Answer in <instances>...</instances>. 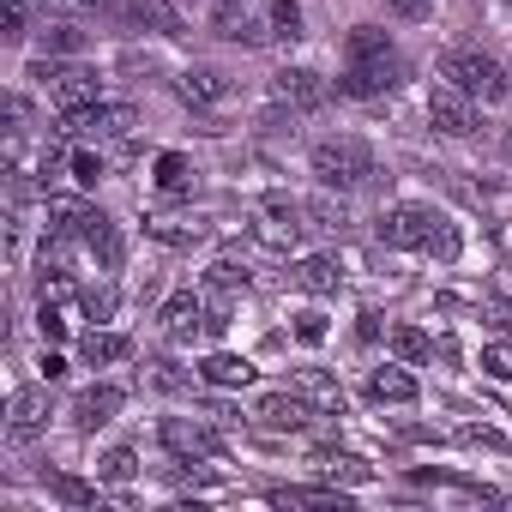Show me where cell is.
<instances>
[{
	"label": "cell",
	"instance_id": "6da1fadb",
	"mask_svg": "<svg viewBox=\"0 0 512 512\" xmlns=\"http://www.w3.org/2000/svg\"><path fill=\"white\" fill-rule=\"evenodd\" d=\"M440 79L446 85H458V91H470L476 103H506V67L494 61V55H482V49H446L440 55Z\"/></svg>",
	"mask_w": 512,
	"mask_h": 512
},
{
	"label": "cell",
	"instance_id": "7a4b0ae2",
	"mask_svg": "<svg viewBox=\"0 0 512 512\" xmlns=\"http://www.w3.org/2000/svg\"><path fill=\"white\" fill-rule=\"evenodd\" d=\"M314 175L332 187V193H356L374 181V151L362 139H320L314 145Z\"/></svg>",
	"mask_w": 512,
	"mask_h": 512
},
{
	"label": "cell",
	"instance_id": "3957f363",
	"mask_svg": "<svg viewBox=\"0 0 512 512\" xmlns=\"http://www.w3.org/2000/svg\"><path fill=\"white\" fill-rule=\"evenodd\" d=\"M31 79H37V85H43L67 115L97 103V73H91V67H79V61H49V55H43V61L31 67Z\"/></svg>",
	"mask_w": 512,
	"mask_h": 512
},
{
	"label": "cell",
	"instance_id": "277c9868",
	"mask_svg": "<svg viewBox=\"0 0 512 512\" xmlns=\"http://www.w3.org/2000/svg\"><path fill=\"white\" fill-rule=\"evenodd\" d=\"M404 55L398 49H374V55H350V67H344V91L350 97H386V91H398L404 85Z\"/></svg>",
	"mask_w": 512,
	"mask_h": 512
},
{
	"label": "cell",
	"instance_id": "5b68a950",
	"mask_svg": "<svg viewBox=\"0 0 512 512\" xmlns=\"http://www.w3.org/2000/svg\"><path fill=\"white\" fill-rule=\"evenodd\" d=\"M217 37L223 43H247V49H266L272 25H266V0H217Z\"/></svg>",
	"mask_w": 512,
	"mask_h": 512
},
{
	"label": "cell",
	"instance_id": "8992f818",
	"mask_svg": "<svg viewBox=\"0 0 512 512\" xmlns=\"http://www.w3.org/2000/svg\"><path fill=\"white\" fill-rule=\"evenodd\" d=\"M103 13L115 25H127V31H163V37H181L187 31V19H181L175 0H103Z\"/></svg>",
	"mask_w": 512,
	"mask_h": 512
},
{
	"label": "cell",
	"instance_id": "52a82bcc",
	"mask_svg": "<svg viewBox=\"0 0 512 512\" xmlns=\"http://www.w3.org/2000/svg\"><path fill=\"white\" fill-rule=\"evenodd\" d=\"M428 121H434V133H446V139H470V133H476V97L458 91V85H434V91H428Z\"/></svg>",
	"mask_w": 512,
	"mask_h": 512
},
{
	"label": "cell",
	"instance_id": "ba28073f",
	"mask_svg": "<svg viewBox=\"0 0 512 512\" xmlns=\"http://www.w3.org/2000/svg\"><path fill=\"white\" fill-rule=\"evenodd\" d=\"M157 434H163V446H169L181 464H193V458H217V452H223V434H217L211 422H187V416H169Z\"/></svg>",
	"mask_w": 512,
	"mask_h": 512
},
{
	"label": "cell",
	"instance_id": "9c48e42d",
	"mask_svg": "<svg viewBox=\"0 0 512 512\" xmlns=\"http://www.w3.org/2000/svg\"><path fill=\"white\" fill-rule=\"evenodd\" d=\"M278 109H290V115H314V109H326L332 103V85L320 79V73H308V67H290V73H278Z\"/></svg>",
	"mask_w": 512,
	"mask_h": 512
},
{
	"label": "cell",
	"instance_id": "30bf717a",
	"mask_svg": "<svg viewBox=\"0 0 512 512\" xmlns=\"http://www.w3.org/2000/svg\"><path fill=\"white\" fill-rule=\"evenodd\" d=\"M157 320H163V338H169V344H193L199 332H211V308H205V296H193V290L169 296Z\"/></svg>",
	"mask_w": 512,
	"mask_h": 512
},
{
	"label": "cell",
	"instance_id": "8fae6325",
	"mask_svg": "<svg viewBox=\"0 0 512 512\" xmlns=\"http://www.w3.org/2000/svg\"><path fill=\"white\" fill-rule=\"evenodd\" d=\"M43 428H49V392H43V386H19L13 404H7V440L25 446V440H37Z\"/></svg>",
	"mask_w": 512,
	"mask_h": 512
},
{
	"label": "cell",
	"instance_id": "7c38bea8",
	"mask_svg": "<svg viewBox=\"0 0 512 512\" xmlns=\"http://www.w3.org/2000/svg\"><path fill=\"white\" fill-rule=\"evenodd\" d=\"M175 91H181L187 109H223V103L235 97V79L217 73V67H187V73L175 79Z\"/></svg>",
	"mask_w": 512,
	"mask_h": 512
},
{
	"label": "cell",
	"instance_id": "4fadbf2b",
	"mask_svg": "<svg viewBox=\"0 0 512 512\" xmlns=\"http://www.w3.org/2000/svg\"><path fill=\"white\" fill-rule=\"evenodd\" d=\"M428 223H434L428 205H386V211H380V241H386V247H422Z\"/></svg>",
	"mask_w": 512,
	"mask_h": 512
},
{
	"label": "cell",
	"instance_id": "5bb4252c",
	"mask_svg": "<svg viewBox=\"0 0 512 512\" xmlns=\"http://www.w3.org/2000/svg\"><path fill=\"white\" fill-rule=\"evenodd\" d=\"M121 404H127L121 386H85V392L73 398V428H79V434H97L103 422L121 416Z\"/></svg>",
	"mask_w": 512,
	"mask_h": 512
},
{
	"label": "cell",
	"instance_id": "9a60e30c",
	"mask_svg": "<svg viewBox=\"0 0 512 512\" xmlns=\"http://www.w3.org/2000/svg\"><path fill=\"white\" fill-rule=\"evenodd\" d=\"M127 127H133V109L127 103H115V109L91 103V109H73L67 115V133H85V139H121Z\"/></svg>",
	"mask_w": 512,
	"mask_h": 512
},
{
	"label": "cell",
	"instance_id": "2e32d148",
	"mask_svg": "<svg viewBox=\"0 0 512 512\" xmlns=\"http://www.w3.org/2000/svg\"><path fill=\"white\" fill-rule=\"evenodd\" d=\"M145 235L163 241V247H193V241H205V217H193V211H151Z\"/></svg>",
	"mask_w": 512,
	"mask_h": 512
},
{
	"label": "cell",
	"instance_id": "e0dca14e",
	"mask_svg": "<svg viewBox=\"0 0 512 512\" xmlns=\"http://www.w3.org/2000/svg\"><path fill=\"white\" fill-rule=\"evenodd\" d=\"M253 416H260L266 428H302L314 410H308V398H302V392H266Z\"/></svg>",
	"mask_w": 512,
	"mask_h": 512
},
{
	"label": "cell",
	"instance_id": "ac0fdd59",
	"mask_svg": "<svg viewBox=\"0 0 512 512\" xmlns=\"http://www.w3.org/2000/svg\"><path fill=\"white\" fill-rule=\"evenodd\" d=\"M368 398H374V404H416L422 386H416L404 368H374V374H368Z\"/></svg>",
	"mask_w": 512,
	"mask_h": 512
},
{
	"label": "cell",
	"instance_id": "d6986e66",
	"mask_svg": "<svg viewBox=\"0 0 512 512\" xmlns=\"http://www.w3.org/2000/svg\"><path fill=\"white\" fill-rule=\"evenodd\" d=\"M79 241L103 260V272H115V266H121V229H115L103 211H91V223H85V235H79Z\"/></svg>",
	"mask_w": 512,
	"mask_h": 512
},
{
	"label": "cell",
	"instance_id": "ffe728a7",
	"mask_svg": "<svg viewBox=\"0 0 512 512\" xmlns=\"http://www.w3.org/2000/svg\"><path fill=\"white\" fill-rule=\"evenodd\" d=\"M296 392H302L314 410H326V416H338V410H344L338 380H332V374H320V368H302V374H296Z\"/></svg>",
	"mask_w": 512,
	"mask_h": 512
},
{
	"label": "cell",
	"instance_id": "44dd1931",
	"mask_svg": "<svg viewBox=\"0 0 512 512\" xmlns=\"http://www.w3.org/2000/svg\"><path fill=\"white\" fill-rule=\"evenodd\" d=\"M193 181H199V169H193V157H181V151H163V157H157V187H163L169 199H181V193H193Z\"/></svg>",
	"mask_w": 512,
	"mask_h": 512
},
{
	"label": "cell",
	"instance_id": "7402d4cb",
	"mask_svg": "<svg viewBox=\"0 0 512 512\" xmlns=\"http://www.w3.org/2000/svg\"><path fill=\"white\" fill-rule=\"evenodd\" d=\"M290 278H296V290H308V296H332V290H338V266L320 260V253H314V260H302Z\"/></svg>",
	"mask_w": 512,
	"mask_h": 512
},
{
	"label": "cell",
	"instance_id": "603a6c76",
	"mask_svg": "<svg viewBox=\"0 0 512 512\" xmlns=\"http://www.w3.org/2000/svg\"><path fill=\"white\" fill-rule=\"evenodd\" d=\"M79 350H85V362H91V368H109V362H127V356H133V344H127L121 332H91Z\"/></svg>",
	"mask_w": 512,
	"mask_h": 512
},
{
	"label": "cell",
	"instance_id": "cb8c5ba5",
	"mask_svg": "<svg viewBox=\"0 0 512 512\" xmlns=\"http://www.w3.org/2000/svg\"><path fill=\"white\" fill-rule=\"evenodd\" d=\"M266 25H272V43H296L302 37V7L296 0H266Z\"/></svg>",
	"mask_w": 512,
	"mask_h": 512
},
{
	"label": "cell",
	"instance_id": "d4e9b609",
	"mask_svg": "<svg viewBox=\"0 0 512 512\" xmlns=\"http://www.w3.org/2000/svg\"><path fill=\"white\" fill-rule=\"evenodd\" d=\"M302 211L314 217V229H350V211H344V199H332V193H314V199H302Z\"/></svg>",
	"mask_w": 512,
	"mask_h": 512
},
{
	"label": "cell",
	"instance_id": "484cf974",
	"mask_svg": "<svg viewBox=\"0 0 512 512\" xmlns=\"http://www.w3.org/2000/svg\"><path fill=\"white\" fill-rule=\"evenodd\" d=\"M314 470H320L326 482H368V476H374L362 458H338V452H314Z\"/></svg>",
	"mask_w": 512,
	"mask_h": 512
},
{
	"label": "cell",
	"instance_id": "4316f807",
	"mask_svg": "<svg viewBox=\"0 0 512 512\" xmlns=\"http://www.w3.org/2000/svg\"><path fill=\"white\" fill-rule=\"evenodd\" d=\"M458 247H464V241H458V229H452L446 217H434V223H428V235H422V253H434L440 266H452V260H458Z\"/></svg>",
	"mask_w": 512,
	"mask_h": 512
},
{
	"label": "cell",
	"instance_id": "83f0119b",
	"mask_svg": "<svg viewBox=\"0 0 512 512\" xmlns=\"http://www.w3.org/2000/svg\"><path fill=\"white\" fill-rule=\"evenodd\" d=\"M85 49V31L79 25H67V19H55V25H43V55L55 61V55H79Z\"/></svg>",
	"mask_w": 512,
	"mask_h": 512
},
{
	"label": "cell",
	"instance_id": "f1b7e54d",
	"mask_svg": "<svg viewBox=\"0 0 512 512\" xmlns=\"http://www.w3.org/2000/svg\"><path fill=\"white\" fill-rule=\"evenodd\" d=\"M199 374H205L211 386H247V380H253V368H247L241 356H211V362H205Z\"/></svg>",
	"mask_w": 512,
	"mask_h": 512
},
{
	"label": "cell",
	"instance_id": "f546056e",
	"mask_svg": "<svg viewBox=\"0 0 512 512\" xmlns=\"http://www.w3.org/2000/svg\"><path fill=\"white\" fill-rule=\"evenodd\" d=\"M392 350H398L404 362H428V356H434V344H428L416 326H398V332H392Z\"/></svg>",
	"mask_w": 512,
	"mask_h": 512
},
{
	"label": "cell",
	"instance_id": "4dcf8cb0",
	"mask_svg": "<svg viewBox=\"0 0 512 512\" xmlns=\"http://www.w3.org/2000/svg\"><path fill=\"white\" fill-rule=\"evenodd\" d=\"M133 470H139V458H133L127 446H115V452H103V458H97V476H103V482H127Z\"/></svg>",
	"mask_w": 512,
	"mask_h": 512
},
{
	"label": "cell",
	"instance_id": "1f68e13d",
	"mask_svg": "<svg viewBox=\"0 0 512 512\" xmlns=\"http://www.w3.org/2000/svg\"><path fill=\"white\" fill-rule=\"evenodd\" d=\"M67 506H97V488H85V482H73V476H43Z\"/></svg>",
	"mask_w": 512,
	"mask_h": 512
},
{
	"label": "cell",
	"instance_id": "d6a6232c",
	"mask_svg": "<svg viewBox=\"0 0 512 512\" xmlns=\"http://www.w3.org/2000/svg\"><path fill=\"white\" fill-rule=\"evenodd\" d=\"M482 368H488L494 380H512V338H506V344H488V350H482Z\"/></svg>",
	"mask_w": 512,
	"mask_h": 512
},
{
	"label": "cell",
	"instance_id": "836d02e7",
	"mask_svg": "<svg viewBox=\"0 0 512 512\" xmlns=\"http://www.w3.org/2000/svg\"><path fill=\"white\" fill-rule=\"evenodd\" d=\"M37 326H43V338H49V344H61V338H67V314H61L49 296H43V314H37Z\"/></svg>",
	"mask_w": 512,
	"mask_h": 512
},
{
	"label": "cell",
	"instance_id": "e575fe53",
	"mask_svg": "<svg viewBox=\"0 0 512 512\" xmlns=\"http://www.w3.org/2000/svg\"><path fill=\"white\" fill-rule=\"evenodd\" d=\"M151 386H163V392H187L193 374H175V362H151Z\"/></svg>",
	"mask_w": 512,
	"mask_h": 512
},
{
	"label": "cell",
	"instance_id": "d590c367",
	"mask_svg": "<svg viewBox=\"0 0 512 512\" xmlns=\"http://www.w3.org/2000/svg\"><path fill=\"white\" fill-rule=\"evenodd\" d=\"M73 175H79L85 187H97V181H103V157H97V151H73Z\"/></svg>",
	"mask_w": 512,
	"mask_h": 512
},
{
	"label": "cell",
	"instance_id": "8d00e7d4",
	"mask_svg": "<svg viewBox=\"0 0 512 512\" xmlns=\"http://www.w3.org/2000/svg\"><path fill=\"white\" fill-rule=\"evenodd\" d=\"M205 284H211V290H217V296H229V290H235V284H247V272H235V266H229V260H217V266H211V278H205Z\"/></svg>",
	"mask_w": 512,
	"mask_h": 512
},
{
	"label": "cell",
	"instance_id": "74e56055",
	"mask_svg": "<svg viewBox=\"0 0 512 512\" xmlns=\"http://www.w3.org/2000/svg\"><path fill=\"white\" fill-rule=\"evenodd\" d=\"M296 338L302 344H326V314H296Z\"/></svg>",
	"mask_w": 512,
	"mask_h": 512
},
{
	"label": "cell",
	"instance_id": "f35d334b",
	"mask_svg": "<svg viewBox=\"0 0 512 512\" xmlns=\"http://www.w3.org/2000/svg\"><path fill=\"white\" fill-rule=\"evenodd\" d=\"M25 25H31V0H7V37L13 43L25 37Z\"/></svg>",
	"mask_w": 512,
	"mask_h": 512
},
{
	"label": "cell",
	"instance_id": "ab89813d",
	"mask_svg": "<svg viewBox=\"0 0 512 512\" xmlns=\"http://www.w3.org/2000/svg\"><path fill=\"white\" fill-rule=\"evenodd\" d=\"M398 19H428V0H386Z\"/></svg>",
	"mask_w": 512,
	"mask_h": 512
},
{
	"label": "cell",
	"instance_id": "60d3db41",
	"mask_svg": "<svg viewBox=\"0 0 512 512\" xmlns=\"http://www.w3.org/2000/svg\"><path fill=\"white\" fill-rule=\"evenodd\" d=\"M85 308H91L97 320H103V314H115V290H91V296H85Z\"/></svg>",
	"mask_w": 512,
	"mask_h": 512
},
{
	"label": "cell",
	"instance_id": "b9f144b4",
	"mask_svg": "<svg viewBox=\"0 0 512 512\" xmlns=\"http://www.w3.org/2000/svg\"><path fill=\"white\" fill-rule=\"evenodd\" d=\"M61 374H67V362L55 350H43V380H61Z\"/></svg>",
	"mask_w": 512,
	"mask_h": 512
},
{
	"label": "cell",
	"instance_id": "7bdbcfd3",
	"mask_svg": "<svg viewBox=\"0 0 512 512\" xmlns=\"http://www.w3.org/2000/svg\"><path fill=\"white\" fill-rule=\"evenodd\" d=\"M67 7H103V0H67Z\"/></svg>",
	"mask_w": 512,
	"mask_h": 512
},
{
	"label": "cell",
	"instance_id": "ee69618b",
	"mask_svg": "<svg viewBox=\"0 0 512 512\" xmlns=\"http://www.w3.org/2000/svg\"><path fill=\"white\" fill-rule=\"evenodd\" d=\"M506 157H512V133H506Z\"/></svg>",
	"mask_w": 512,
	"mask_h": 512
}]
</instances>
